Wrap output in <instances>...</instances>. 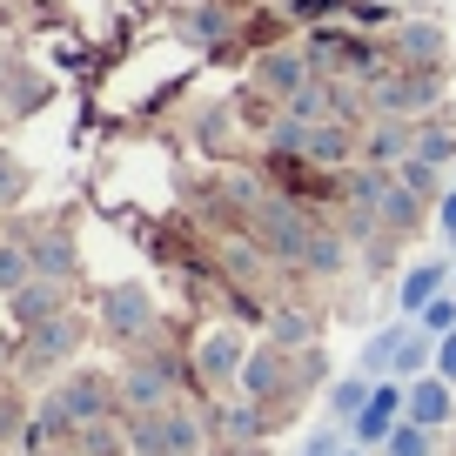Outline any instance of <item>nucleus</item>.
Returning a JSON list of instances; mask_svg holds the SVG:
<instances>
[{"mask_svg": "<svg viewBox=\"0 0 456 456\" xmlns=\"http://www.w3.org/2000/svg\"><path fill=\"white\" fill-rule=\"evenodd\" d=\"M235 362H248L242 356V336H235V329H208L201 349H195V370L208 376V383H222V376H235Z\"/></svg>", "mask_w": 456, "mask_h": 456, "instance_id": "nucleus-8", "label": "nucleus"}, {"mask_svg": "<svg viewBox=\"0 0 456 456\" xmlns=\"http://www.w3.org/2000/svg\"><path fill=\"white\" fill-rule=\"evenodd\" d=\"M275 342H282V349L309 342V315H302V309H282V315H275Z\"/></svg>", "mask_w": 456, "mask_h": 456, "instance_id": "nucleus-22", "label": "nucleus"}, {"mask_svg": "<svg viewBox=\"0 0 456 456\" xmlns=\"http://www.w3.org/2000/svg\"><path fill=\"white\" fill-rule=\"evenodd\" d=\"M370 389H376V383H336V389H329V403H336L342 416H356L362 403H370Z\"/></svg>", "mask_w": 456, "mask_h": 456, "instance_id": "nucleus-24", "label": "nucleus"}, {"mask_svg": "<svg viewBox=\"0 0 456 456\" xmlns=\"http://www.w3.org/2000/svg\"><path fill=\"white\" fill-rule=\"evenodd\" d=\"M168 396H175V376L161 370V362H142V370L128 376V403H134V410L155 416V410H168Z\"/></svg>", "mask_w": 456, "mask_h": 456, "instance_id": "nucleus-11", "label": "nucleus"}, {"mask_svg": "<svg viewBox=\"0 0 456 456\" xmlns=\"http://www.w3.org/2000/svg\"><path fill=\"white\" fill-rule=\"evenodd\" d=\"M114 410V383L108 376H68V383L47 396L41 410V429L34 436H54V429H81V423H101Z\"/></svg>", "mask_w": 456, "mask_h": 456, "instance_id": "nucleus-2", "label": "nucleus"}, {"mask_svg": "<svg viewBox=\"0 0 456 456\" xmlns=\"http://www.w3.org/2000/svg\"><path fill=\"white\" fill-rule=\"evenodd\" d=\"M396 47L410 61H436L443 54V28H429V20H410V28H396Z\"/></svg>", "mask_w": 456, "mask_h": 456, "instance_id": "nucleus-14", "label": "nucleus"}, {"mask_svg": "<svg viewBox=\"0 0 456 456\" xmlns=\"http://www.w3.org/2000/svg\"><path fill=\"white\" fill-rule=\"evenodd\" d=\"M450 456H456V443H450Z\"/></svg>", "mask_w": 456, "mask_h": 456, "instance_id": "nucleus-29", "label": "nucleus"}, {"mask_svg": "<svg viewBox=\"0 0 456 456\" xmlns=\"http://www.w3.org/2000/svg\"><path fill=\"white\" fill-rule=\"evenodd\" d=\"M376 101H383L389 114H403V108H429V101H436V81H429V74H403V81H389Z\"/></svg>", "mask_w": 456, "mask_h": 456, "instance_id": "nucleus-13", "label": "nucleus"}, {"mask_svg": "<svg viewBox=\"0 0 456 456\" xmlns=\"http://www.w3.org/2000/svg\"><path fill=\"white\" fill-rule=\"evenodd\" d=\"M450 416H456V389H450V376H423V383H410V423L443 429Z\"/></svg>", "mask_w": 456, "mask_h": 456, "instance_id": "nucleus-6", "label": "nucleus"}, {"mask_svg": "<svg viewBox=\"0 0 456 456\" xmlns=\"http://www.w3.org/2000/svg\"><path fill=\"white\" fill-rule=\"evenodd\" d=\"M423 329H429V336H450V329H456V296H436V302H429V309H423Z\"/></svg>", "mask_w": 456, "mask_h": 456, "instance_id": "nucleus-23", "label": "nucleus"}, {"mask_svg": "<svg viewBox=\"0 0 456 456\" xmlns=\"http://www.w3.org/2000/svg\"><path fill=\"white\" fill-rule=\"evenodd\" d=\"M256 242L289 256V262H302V269H322V275L342 269V242L329 228H315L302 208H289V201H256Z\"/></svg>", "mask_w": 456, "mask_h": 456, "instance_id": "nucleus-1", "label": "nucleus"}, {"mask_svg": "<svg viewBox=\"0 0 456 456\" xmlns=\"http://www.w3.org/2000/svg\"><path fill=\"white\" fill-rule=\"evenodd\" d=\"M396 182L410 188L416 201H429L436 195V161H423V155H403V168H396Z\"/></svg>", "mask_w": 456, "mask_h": 456, "instance_id": "nucleus-17", "label": "nucleus"}, {"mask_svg": "<svg viewBox=\"0 0 456 456\" xmlns=\"http://www.w3.org/2000/svg\"><path fill=\"white\" fill-rule=\"evenodd\" d=\"M436 376H450V383H456V329H450V336H436Z\"/></svg>", "mask_w": 456, "mask_h": 456, "instance_id": "nucleus-26", "label": "nucleus"}, {"mask_svg": "<svg viewBox=\"0 0 456 456\" xmlns=\"http://www.w3.org/2000/svg\"><path fill=\"white\" fill-rule=\"evenodd\" d=\"M34 248L28 242H0V296H7V289H20V282H34Z\"/></svg>", "mask_w": 456, "mask_h": 456, "instance_id": "nucleus-15", "label": "nucleus"}, {"mask_svg": "<svg viewBox=\"0 0 456 456\" xmlns=\"http://www.w3.org/2000/svg\"><path fill=\"white\" fill-rule=\"evenodd\" d=\"M389 456H436V429L396 423V429H389Z\"/></svg>", "mask_w": 456, "mask_h": 456, "instance_id": "nucleus-16", "label": "nucleus"}, {"mask_svg": "<svg viewBox=\"0 0 456 456\" xmlns=\"http://www.w3.org/2000/svg\"><path fill=\"white\" fill-rule=\"evenodd\" d=\"M410 155H423V161H436V168H443V161L456 155V134H450V128H423V134H416V148H410Z\"/></svg>", "mask_w": 456, "mask_h": 456, "instance_id": "nucleus-20", "label": "nucleus"}, {"mask_svg": "<svg viewBox=\"0 0 456 456\" xmlns=\"http://www.w3.org/2000/svg\"><path fill=\"white\" fill-rule=\"evenodd\" d=\"M134 450L142 456H201L208 450V429H201L195 410H155L134 429Z\"/></svg>", "mask_w": 456, "mask_h": 456, "instance_id": "nucleus-3", "label": "nucleus"}, {"mask_svg": "<svg viewBox=\"0 0 456 456\" xmlns=\"http://www.w3.org/2000/svg\"><path fill=\"white\" fill-rule=\"evenodd\" d=\"M302 456H342V436L336 429H315V436L302 443Z\"/></svg>", "mask_w": 456, "mask_h": 456, "instance_id": "nucleus-25", "label": "nucleus"}, {"mask_svg": "<svg viewBox=\"0 0 456 456\" xmlns=\"http://www.w3.org/2000/svg\"><path fill=\"white\" fill-rule=\"evenodd\" d=\"M54 302H61V282H47V289H20V296H14V309L34 322V315H47Z\"/></svg>", "mask_w": 456, "mask_h": 456, "instance_id": "nucleus-21", "label": "nucleus"}, {"mask_svg": "<svg viewBox=\"0 0 456 456\" xmlns=\"http://www.w3.org/2000/svg\"><path fill=\"white\" fill-rule=\"evenodd\" d=\"M423 362H436V336H429V329L416 336V329H410V336H403V349H396V376H416Z\"/></svg>", "mask_w": 456, "mask_h": 456, "instance_id": "nucleus-18", "label": "nucleus"}, {"mask_svg": "<svg viewBox=\"0 0 456 456\" xmlns=\"http://www.w3.org/2000/svg\"><path fill=\"white\" fill-rule=\"evenodd\" d=\"M256 81L269 87V94H302V87H309V68H302L296 47H275V54L256 61Z\"/></svg>", "mask_w": 456, "mask_h": 456, "instance_id": "nucleus-9", "label": "nucleus"}, {"mask_svg": "<svg viewBox=\"0 0 456 456\" xmlns=\"http://www.w3.org/2000/svg\"><path fill=\"white\" fill-rule=\"evenodd\" d=\"M436 222H443V235H450V242H456V188H450V195L436 201Z\"/></svg>", "mask_w": 456, "mask_h": 456, "instance_id": "nucleus-27", "label": "nucleus"}, {"mask_svg": "<svg viewBox=\"0 0 456 456\" xmlns=\"http://www.w3.org/2000/svg\"><path fill=\"white\" fill-rule=\"evenodd\" d=\"M342 456H356V450H342Z\"/></svg>", "mask_w": 456, "mask_h": 456, "instance_id": "nucleus-28", "label": "nucleus"}, {"mask_svg": "<svg viewBox=\"0 0 456 456\" xmlns=\"http://www.w3.org/2000/svg\"><path fill=\"white\" fill-rule=\"evenodd\" d=\"M443 282H450V262H416V269H410V275H403V289H396V302H403V309H410V315H423V309H429V302H436V296H443Z\"/></svg>", "mask_w": 456, "mask_h": 456, "instance_id": "nucleus-10", "label": "nucleus"}, {"mask_svg": "<svg viewBox=\"0 0 456 456\" xmlns=\"http://www.w3.org/2000/svg\"><path fill=\"white\" fill-rule=\"evenodd\" d=\"M403 336H410V329H383V336L370 342V349H362V370H396V349H403Z\"/></svg>", "mask_w": 456, "mask_h": 456, "instance_id": "nucleus-19", "label": "nucleus"}, {"mask_svg": "<svg viewBox=\"0 0 456 456\" xmlns=\"http://www.w3.org/2000/svg\"><path fill=\"white\" fill-rule=\"evenodd\" d=\"M396 416H410V389H396V383H376V389H370V403L356 410V443H389Z\"/></svg>", "mask_w": 456, "mask_h": 456, "instance_id": "nucleus-5", "label": "nucleus"}, {"mask_svg": "<svg viewBox=\"0 0 456 456\" xmlns=\"http://www.w3.org/2000/svg\"><path fill=\"white\" fill-rule=\"evenodd\" d=\"M74 342H81V329H74V322H41V329L28 336V349H20V356H28L34 370H41V362H61V356L74 349Z\"/></svg>", "mask_w": 456, "mask_h": 456, "instance_id": "nucleus-12", "label": "nucleus"}, {"mask_svg": "<svg viewBox=\"0 0 456 456\" xmlns=\"http://www.w3.org/2000/svg\"><path fill=\"white\" fill-rule=\"evenodd\" d=\"M282 376H289V362H282V349H256V356L242 362V396L256 403H269V396H282Z\"/></svg>", "mask_w": 456, "mask_h": 456, "instance_id": "nucleus-7", "label": "nucleus"}, {"mask_svg": "<svg viewBox=\"0 0 456 456\" xmlns=\"http://www.w3.org/2000/svg\"><path fill=\"white\" fill-rule=\"evenodd\" d=\"M101 329H108L114 342L155 336V296H148L142 282H114L108 296H101Z\"/></svg>", "mask_w": 456, "mask_h": 456, "instance_id": "nucleus-4", "label": "nucleus"}]
</instances>
